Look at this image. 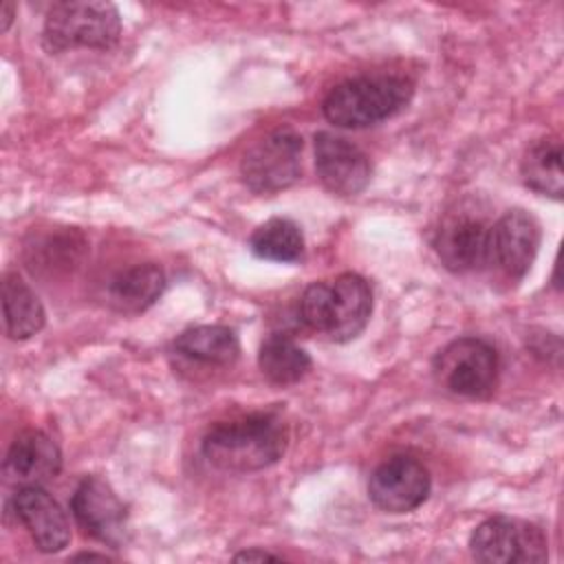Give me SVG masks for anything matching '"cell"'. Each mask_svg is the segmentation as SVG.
Wrapping results in <instances>:
<instances>
[{
  "mask_svg": "<svg viewBox=\"0 0 564 564\" xmlns=\"http://www.w3.org/2000/svg\"><path fill=\"white\" fill-rule=\"evenodd\" d=\"M249 247L262 260L297 262L304 256V236L293 220L271 218L251 234Z\"/></svg>",
  "mask_w": 564,
  "mask_h": 564,
  "instance_id": "21",
  "label": "cell"
},
{
  "mask_svg": "<svg viewBox=\"0 0 564 564\" xmlns=\"http://www.w3.org/2000/svg\"><path fill=\"white\" fill-rule=\"evenodd\" d=\"M540 247V225L524 209H509L491 225L489 264L507 280H522Z\"/></svg>",
  "mask_w": 564,
  "mask_h": 564,
  "instance_id": "10",
  "label": "cell"
},
{
  "mask_svg": "<svg viewBox=\"0 0 564 564\" xmlns=\"http://www.w3.org/2000/svg\"><path fill=\"white\" fill-rule=\"evenodd\" d=\"M11 20H13V4H11V2H4V7H2V29H4V31L9 29Z\"/></svg>",
  "mask_w": 564,
  "mask_h": 564,
  "instance_id": "23",
  "label": "cell"
},
{
  "mask_svg": "<svg viewBox=\"0 0 564 564\" xmlns=\"http://www.w3.org/2000/svg\"><path fill=\"white\" fill-rule=\"evenodd\" d=\"M498 355L478 337H460L434 357V377L452 394L487 399L498 383Z\"/></svg>",
  "mask_w": 564,
  "mask_h": 564,
  "instance_id": "5",
  "label": "cell"
},
{
  "mask_svg": "<svg viewBox=\"0 0 564 564\" xmlns=\"http://www.w3.org/2000/svg\"><path fill=\"white\" fill-rule=\"evenodd\" d=\"M62 469V452L57 443L42 430H26L11 443L2 474L9 485L33 487L55 478Z\"/></svg>",
  "mask_w": 564,
  "mask_h": 564,
  "instance_id": "14",
  "label": "cell"
},
{
  "mask_svg": "<svg viewBox=\"0 0 564 564\" xmlns=\"http://www.w3.org/2000/svg\"><path fill=\"white\" fill-rule=\"evenodd\" d=\"M412 93V82L401 75H361L337 84L322 110L337 128H368L403 110Z\"/></svg>",
  "mask_w": 564,
  "mask_h": 564,
  "instance_id": "3",
  "label": "cell"
},
{
  "mask_svg": "<svg viewBox=\"0 0 564 564\" xmlns=\"http://www.w3.org/2000/svg\"><path fill=\"white\" fill-rule=\"evenodd\" d=\"M121 35V18L110 2H55L44 20L42 42L48 53L68 48H110Z\"/></svg>",
  "mask_w": 564,
  "mask_h": 564,
  "instance_id": "4",
  "label": "cell"
},
{
  "mask_svg": "<svg viewBox=\"0 0 564 564\" xmlns=\"http://www.w3.org/2000/svg\"><path fill=\"white\" fill-rule=\"evenodd\" d=\"M430 471L412 456L399 454L383 460L368 480V496L381 511L408 513L430 496Z\"/></svg>",
  "mask_w": 564,
  "mask_h": 564,
  "instance_id": "9",
  "label": "cell"
},
{
  "mask_svg": "<svg viewBox=\"0 0 564 564\" xmlns=\"http://www.w3.org/2000/svg\"><path fill=\"white\" fill-rule=\"evenodd\" d=\"M84 238L75 229H55L35 238L26 247L29 269L40 271H68L84 253Z\"/></svg>",
  "mask_w": 564,
  "mask_h": 564,
  "instance_id": "20",
  "label": "cell"
},
{
  "mask_svg": "<svg viewBox=\"0 0 564 564\" xmlns=\"http://www.w3.org/2000/svg\"><path fill=\"white\" fill-rule=\"evenodd\" d=\"M520 174L527 187L538 194L562 198V143L557 137H544L531 143L520 161Z\"/></svg>",
  "mask_w": 564,
  "mask_h": 564,
  "instance_id": "18",
  "label": "cell"
},
{
  "mask_svg": "<svg viewBox=\"0 0 564 564\" xmlns=\"http://www.w3.org/2000/svg\"><path fill=\"white\" fill-rule=\"evenodd\" d=\"M315 170L322 185L337 196H355L372 176L370 159L361 148L333 132L315 134Z\"/></svg>",
  "mask_w": 564,
  "mask_h": 564,
  "instance_id": "11",
  "label": "cell"
},
{
  "mask_svg": "<svg viewBox=\"0 0 564 564\" xmlns=\"http://www.w3.org/2000/svg\"><path fill=\"white\" fill-rule=\"evenodd\" d=\"M370 313L372 291L359 273H341L330 282H313L300 300L302 322L337 344L359 337Z\"/></svg>",
  "mask_w": 564,
  "mask_h": 564,
  "instance_id": "2",
  "label": "cell"
},
{
  "mask_svg": "<svg viewBox=\"0 0 564 564\" xmlns=\"http://www.w3.org/2000/svg\"><path fill=\"white\" fill-rule=\"evenodd\" d=\"M302 172V137L293 128H275L242 156L240 176L256 194H278Z\"/></svg>",
  "mask_w": 564,
  "mask_h": 564,
  "instance_id": "6",
  "label": "cell"
},
{
  "mask_svg": "<svg viewBox=\"0 0 564 564\" xmlns=\"http://www.w3.org/2000/svg\"><path fill=\"white\" fill-rule=\"evenodd\" d=\"M471 555L489 564H538L549 557L544 531L527 520L494 516L469 538Z\"/></svg>",
  "mask_w": 564,
  "mask_h": 564,
  "instance_id": "7",
  "label": "cell"
},
{
  "mask_svg": "<svg viewBox=\"0 0 564 564\" xmlns=\"http://www.w3.org/2000/svg\"><path fill=\"white\" fill-rule=\"evenodd\" d=\"M73 560H108L106 553H77Z\"/></svg>",
  "mask_w": 564,
  "mask_h": 564,
  "instance_id": "24",
  "label": "cell"
},
{
  "mask_svg": "<svg viewBox=\"0 0 564 564\" xmlns=\"http://www.w3.org/2000/svg\"><path fill=\"white\" fill-rule=\"evenodd\" d=\"M4 333L9 339H29L42 330L46 313L33 289L18 275L4 273L2 280Z\"/></svg>",
  "mask_w": 564,
  "mask_h": 564,
  "instance_id": "16",
  "label": "cell"
},
{
  "mask_svg": "<svg viewBox=\"0 0 564 564\" xmlns=\"http://www.w3.org/2000/svg\"><path fill=\"white\" fill-rule=\"evenodd\" d=\"M70 511L86 535L119 549L128 538V511L123 500L99 476H86L73 498Z\"/></svg>",
  "mask_w": 564,
  "mask_h": 564,
  "instance_id": "8",
  "label": "cell"
},
{
  "mask_svg": "<svg viewBox=\"0 0 564 564\" xmlns=\"http://www.w3.org/2000/svg\"><path fill=\"white\" fill-rule=\"evenodd\" d=\"M436 251L454 273L478 271L489 264L491 225L474 216H452L438 229Z\"/></svg>",
  "mask_w": 564,
  "mask_h": 564,
  "instance_id": "13",
  "label": "cell"
},
{
  "mask_svg": "<svg viewBox=\"0 0 564 564\" xmlns=\"http://www.w3.org/2000/svg\"><path fill=\"white\" fill-rule=\"evenodd\" d=\"M13 513L42 553H57L70 542V524L59 502L42 485L20 487L13 496Z\"/></svg>",
  "mask_w": 564,
  "mask_h": 564,
  "instance_id": "12",
  "label": "cell"
},
{
  "mask_svg": "<svg viewBox=\"0 0 564 564\" xmlns=\"http://www.w3.org/2000/svg\"><path fill=\"white\" fill-rule=\"evenodd\" d=\"M258 366L271 383L291 386L311 370V357L289 335L273 333L260 344Z\"/></svg>",
  "mask_w": 564,
  "mask_h": 564,
  "instance_id": "19",
  "label": "cell"
},
{
  "mask_svg": "<svg viewBox=\"0 0 564 564\" xmlns=\"http://www.w3.org/2000/svg\"><path fill=\"white\" fill-rule=\"evenodd\" d=\"M234 560H280L278 555H273V553H269V551H260V549H249V551H242V553H238Z\"/></svg>",
  "mask_w": 564,
  "mask_h": 564,
  "instance_id": "22",
  "label": "cell"
},
{
  "mask_svg": "<svg viewBox=\"0 0 564 564\" xmlns=\"http://www.w3.org/2000/svg\"><path fill=\"white\" fill-rule=\"evenodd\" d=\"M176 352L209 366H231L240 355V341L227 326L203 324L183 330L174 339Z\"/></svg>",
  "mask_w": 564,
  "mask_h": 564,
  "instance_id": "17",
  "label": "cell"
},
{
  "mask_svg": "<svg viewBox=\"0 0 564 564\" xmlns=\"http://www.w3.org/2000/svg\"><path fill=\"white\" fill-rule=\"evenodd\" d=\"M165 289V273L154 262L119 271L106 286V302L121 315H139L150 308Z\"/></svg>",
  "mask_w": 564,
  "mask_h": 564,
  "instance_id": "15",
  "label": "cell"
},
{
  "mask_svg": "<svg viewBox=\"0 0 564 564\" xmlns=\"http://www.w3.org/2000/svg\"><path fill=\"white\" fill-rule=\"evenodd\" d=\"M289 443V427L278 412H251L216 423L203 438L205 458L223 471H260L278 463Z\"/></svg>",
  "mask_w": 564,
  "mask_h": 564,
  "instance_id": "1",
  "label": "cell"
}]
</instances>
